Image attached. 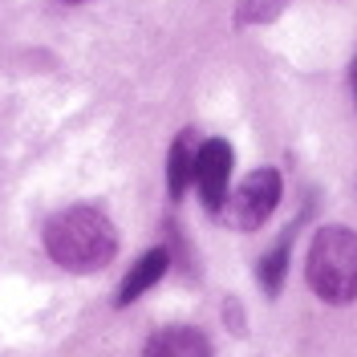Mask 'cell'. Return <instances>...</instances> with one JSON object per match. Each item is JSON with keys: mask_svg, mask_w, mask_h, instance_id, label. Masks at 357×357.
<instances>
[{"mask_svg": "<svg viewBox=\"0 0 357 357\" xmlns=\"http://www.w3.org/2000/svg\"><path fill=\"white\" fill-rule=\"evenodd\" d=\"M305 280L309 289L329 301V305H349L357 301V231L341 223L317 227L305 260Z\"/></svg>", "mask_w": 357, "mask_h": 357, "instance_id": "obj_2", "label": "cell"}, {"mask_svg": "<svg viewBox=\"0 0 357 357\" xmlns=\"http://www.w3.org/2000/svg\"><path fill=\"white\" fill-rule=\"evenodd\" d=\"M280 191H284L280 171H276V167H260V171H252L236 191H227L220 215L231 223V227H240V231H256V227H264L268 215L276 211Z\"/></svg>", "mask_w": 357, "mask_h": 357, "instance_id": "obj_3", "label": "cell"}, {"mask_svg": "<svg viewBox=\"0 0 357 357\" xmlns=\"http://www.w3.org/2000/svg\"><path fill=\"white\" fill-rule=\"evenodd\" d=\"M66 4H86V0H66Z\"/></svg>", "mask_w": 357, "mask_h": 357, "instance_id": "obj_11", "label": "cell"}, {"mask_svg": "<svg viewBox=\"0 0 357 357\" xmlns=\"http://www.w3.org/2000/svg\"><path fill=\"white\" fill-rule=\"evenodd\" d=\"M354 89H357V61H354Z\"/></svg>", "mask_w": 357, "mask_h": 357, "instance_id": "obj_10", "label": "cell"}, {"mask_svg": "<svg viewBox=\"0 0 357 357\" xmlns=\"http://www.w3.org/2000/svg\"><path fill=\"white\" fill-rule=\"evenodd\" d=\"M289 8V0H240V24H268Z\"/></svg>", "mask_w": 357, "mask_h": 357, "instance_id": "obj_9", "label": "cell"}, {"mask_svg": "<svg viewBox=\"0 0 357 357\" xmlns=\"http://www.w3.org/2000/svg\"><path fill=\"white\" fill-rule=\"evenodd\" d=\"M292 240H296V223H292V227L280 236V240H276V244L268 248L264 256H260V264H256V276H260V284H264L268 296H276V292H280V284H284V276H289Z\"/></svg>", "mask_w": 357, "mask_h": 357, "instance_id": "obj_8", "label": "cell"}, {"mask_svg": "<svg viewBox=\"0 0 357 357\" xmlns=\"http://www.w3.org/2000/svg\"><path fill=\"white\" fill-rule=\"evenodd\" d=\"M195 151H199V142H195L191 130H183L171 142V155H167V191H171V199H183V191L195 183Z\"/></svg>", "mask_w": 357, "mask_h": 357, "instance_id": "obj_7", "label": "cell"}, {"mask_svg": "<svg viewBox=\"0 0 357 357\" xmlns=\"http://www.w3.org/2000/svg\"><path fill=\"white\" fill-rule=\"evenodd\" d=\"M167 268H171V252H167V248H151L142 260H134V268L126 272V280H122V289H118V305H130V301H138L146 289H155Z\"/></svg>", "mask_w": 357, "mask_h": 357, "instance_id": "obj_6", "label": "cell"}, {"mask_svg": "<svg viewBox=\"0 0 357 357\" xmlns=\"http://www.w3.org/2000/svg\"><path fill=\"white\" fill-rule=\"evenodd\" d=\"M231 142L223 138H207L195 151V187H199V199L207 211H223V199H227V183H231Z\"/></svg>", "mask_w": 357, "mask_h": 357, "instance_id": "obj_4", "label": "cell"}, {"mask_svg": "<svg viewBox=\"0 0 357 357\" xmlns=\"http://www.w3.org/2000/svg\"><path fill=\"white\" fill-rule=\"evenodd\" d=\"M49 256L69 272H98L118 252V231L98 207H66L45 227Z\"/></svg>", "mask_w": 357, "mask_h": 357, "instance_id": "obj_1", "label": "cell"}, {"mask_svg": "<svg viewBox=\"0 0 357 357\" xmlns=\"http://www.w3.org/2000/svg\"><path fill=\"white\" fill-rule=\"evenodd\" d=\"M142 357H211V345L199 329H187V325H171V329H158Z\"/></svg>", "mask_w": 357, "mask_h": 357, "instance_id": "obj_5", "label": "cell"}]
</instances>
